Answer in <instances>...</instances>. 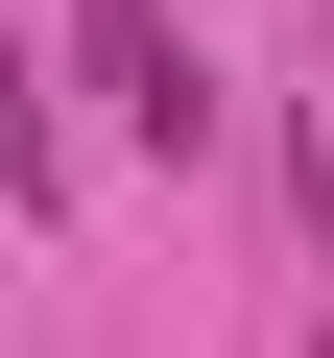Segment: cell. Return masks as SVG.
Returning <instances> with one entry per match:
<instances>
[{"instance_id": "3957f363", "label": "cell", "mask_w": 334, "mask_h": 358, "mask_svg": "<svg viewBox=\"0 0 334 358\" xmlns=\"http://www.w3.org/2000/svg\"><path fill=\"white\" fill-rule=\"evenodd\" d=\"M310 358H334V334H310Z\"/></svg>"}, {"instance_id": "6da1fadb", "label": "cell", "mask_w": 334, "mask_h": 358, "mask_svg": "<svg viewBox=\"0 0 334 358\" xmlns=\"http://www.w3.org/2000/svg\"><path fill=\"white\" fill-rule=\"evenodd\" d=\"M72 48H96V96H119V143H167V167L215 143V72L167 48V0H72Z\"/></svg>"}, {"instance_id": "7a4b0ae2", "label": "cell", "mask_w": 334, "mask_h": 358, "mask_svg": "<svg viewBox=\"0 0 334 358\" xmlns=\"http://www.w3.org/2000/svg\"><path fill=\"white\" fill-rule=\"evenodd\" d=\"M0 192H48V120H24V96H0Z\"/></svg>"}]
</instances>
